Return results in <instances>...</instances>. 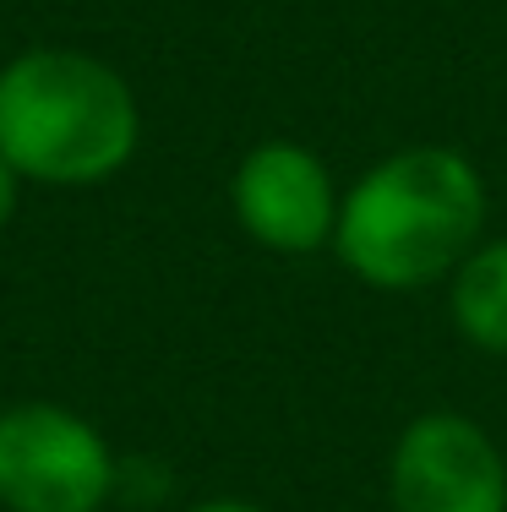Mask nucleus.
Masks as SVG:
<instances>
[{
    "label": "nucleus",
    "mask_w": 507,
    "mask_h": 512,
    "mask_svg": "<svg viewBox=\"0 0 507 512\" xmlns=\"http://www.w3.org/2000/svg\"><path fill=\"white\" fill-rule=\"evenodd\" d=\"M17 191H22V175L0 158V229L11 224V213H17Z\"/></svg>",
    "instance_id": "7"
},
{
    "label": "nucleus",
    "mask_w": 507,
    "mask_h": 512,
    "mask_svg": "<svg viewBox=\"0 0 507 512\" xmlns=\"http://www.w3.org/2000/svg\"><path fill=\"white\" fill-rule=\"evenodd\" d=\"M486 229V180L475 158L415 142L366 169L344 191L333 251L366 289L409 295L458 273Z\"/></svg>",
    "instance_id": "1"
},
{
    "label": "nucleus",
    "mask_w": 507,
    "mask_h": 512,
    "mask_svg": "<svg viewBox=\"0 0 507 512\" xmlns=\"http://www.w3.org/2000/svg\"><path fill=\"white\" fill-rule=\"evenodd\" d=\"M448 316L464 344L507 360V235L480 240L448 278Z\"/></svg>",
    "instance_id": "6"
},
{
    "label": "nucleus",
    "mask_w": 507,
    "mask_h": 512,
    "mask_svg": "<svg viewBox=\"0 0 507 512\" xmlns=\"http://www.w3.org/2000/svg\"><path fill=\"white\" fill-rule=\"evenodd\" d=\"M186 512H268V507L240 502V496H219V502H197V507H186Z\"/></svg>",
    "instance_id": "8"
},
{
    "label": "nucleus",
    "mask_w": 507,
    "mask_h": 512,
    "mask_svg": "<svg viewBox=\"0 0 507 512\" xmlns=\"http://www.w3.org/2000/svg\"><path fill=\"white\" fill-rule=\"evenodd\" d=\"M388 502L393 512H507V453L458 409L415 414L388 458Z\"/></svg>",
    "instance_id": "4"
},
{
    "label": "nucleus",
    "mask_w": 507,
    "mask_h": 512,
    "mask_svg": "<svg viewBox=\"0 0 507 512\" xmlns=\"http://www.w3.org/2000/svg\"><path fill=\"white\" fill-rule=\"evenodd\" d=\"M115 491V453L93 420L60 404L0 409V507L99 512Z\"/></svg>",
    "instance_id": "3"
},
{
    "label": "nucleus",
    "mask_w": 507,
    "mask_h": 512,
    "mask_svg": "<svg viewBox=\"0 0 507 512\" xmlns=\"http://www.w3.org/2000/svg\"><path fill=\"white\" fill-rule=\"evenodd\" d=\"M229 207H235V224L257 246H268L279 256H311V251L333 246L344 191L333 186L328 164L306 142L279 137V142H257L235 164Z\"/></svg>",
    "instance_id": "5"
},
{
    "label": "nucleus",
    "mask_w": 507,
    "mask_h": 512,
    "mask_svg": "<svg viewBox=\"0 0 507 512\" xmlns=\"http://www.w3.org/2000/svg\"><path fill=\"white\" fill-rule=\"evenodd\" d=\"M142 109L110 60L28 50L0 66V158L39 186H99L131 164Z\"/></svg>",
    "instance_id": "2"
}]
</instances>
